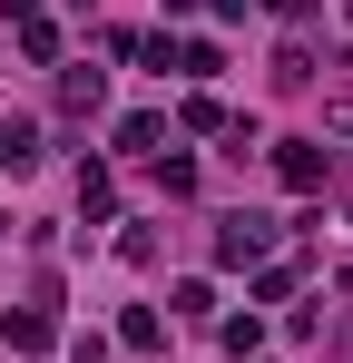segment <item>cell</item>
Here are the masks:
<instances>
[{"label":"cell","instance_id":"6da1fadb","mask_svg":"<svg viewBox=\"0 0 353 363\" xmlns=\"http://www.w3.org/2000/svg\"><path fill=\"white\" fill-rule=\"evenodd\" d=\"M0 167H10V177H30V167H40V128H30V118L0 128Z\"/></svg>","mask_w":353,"mask_h":363},{"label":"cell","instance_id":"7a4b0ae2","mask_svg":"<svg viewBox=\"0 0 353 363\" xmlns=\"http://www.w3.org/2000/svg\"><path fill=\"white\" fill-rule=\"evenodd\" d=\"M275 167H285V186H304V196H314V186H324V147H314V138H294Z\"/></svg>","mask_w":353,"mask_h":363},{"label":"cell","instance_id":"3957f363","mask_svg":"<svg viewBox=\"0 0 353 363\" xmlns=\"http://www.w3.org/2000/svg\"><path fill=\"white\" fill-rule=\"evenodd\" d=\"M216 255H226V265H245V255H265V216H226V236H216Z\"/></svg>","mask_w":353,"mask_h":363}]
</instances>
